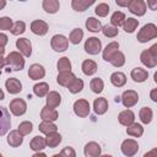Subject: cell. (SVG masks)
<instances>
[{
    "mask_svg": "<svg viewBox=\"0 0 157 157\" xmlns=\"http://www.w3.org/2000/svg\"><path fill=\"white\" fill-rule=\"evenodd\" d=\"M5 63L10 67L9 70H11V71H20L25 67V59L20 52L9 53L7 56L5 58Z\"/></svg>",
    "mask_w": 157,
    "mask_h": 157,
    "instance_id": "obj_1",
    "label": "cell"
},
{
    "mask_svg": "<svg viewBox=\"0 0 157 157\" xmlns=\"http://www.w3.org/2000/svg\"><path fill=\"white\" fill-rule=\"evenodd\" d=\"M157 37V27L155 23H147L137 33V40L140 43L150 42L151 39H155Z\"/></svg>",
    "mask_w": 157,
    "mask_h": 157,
    "instance_id": "obj_2",
    "label": "cell"
},
{
    "mask_svg": "<svg viewBox=\"0 0 157 157\" xmlns=\"http://www.w3.org/2000/svg\"><path fill=\"white\" fill-rule=\"evenodd\" d=\"M141 63L147 67H155L157 65V44H153L150 49H146L140 55Z\"/></svg>",
    "mask_w": 157,
    "mask_h": 157,
    "instance_id": "obj_3",
    "label": "cell"
},
{
    "mask_svg": "<svg viewBox=\"0 0 157 157\" xmlns=\"http://www.w3.org/2000/svg\"><path fill=\"white\" fill-rule=\"evenodd\" d=\"M11 126V118L7 108L0 105V136H4Z\"/></svg>",
    "mask_w": 157,
    "mask_h": 157,
    "instance_id": "obj_4",
    "label": "cell"
},
{
    "mask_svg": "<svg viewBox=\"0 0 157 157\" xmlns=\"http://www.w3.org/2000/svg\"><path fill=\"white\" fill-rule=\"evenodd\" d=\"M120 148H121V152H123L124 156H126V157H132V156H135V155L137 153V151H139V144H137L135 140H132V139H126V140H124V141L121 142Z\"/></svg>",
    "mask_w": 157,
    "mask_h": 157,
    "instance_id": "obj_5",
    "label": "cell"
},
{
    "mask_svg": "<svg viewBox=\"0 0 157 157\" xmlns=\"http://www.w3.org/2000/svg\"><path fill=\"white\" fill-rule=\"evenodd\" d=\"M83 49H85L86 53H88L91 55H97L102 50V42L97 37H90L85 42Z\"/></svg>",
    "mask_w": 157,
    "mask_h": 157,
    "instance_id": "obj_6",
    "label": "cell"
},
{
    "mask_svg": "<svg viewBox=\"0 0 157 157\" xmlns=\"http://www.w3.org/2000/svg\"><path fill=\"white\" fill-rule=\"evenodd\" d=\"M50 45L55 52H65L69 47V39L63 34H55L52 37Z\"/></svg>",
    "mask_w": 157,
    "mask_h": 157,
    "instance_id": "obj_7",
    "label": "cell"
},
{
    "mask_svg": "<svg viewBox=\"0 0 157 157\" xmlns=\"http://www.w3.org/2000/svg\"><path fill=\"white\" fill-rule=\"evenodd\" d=\"M120 99L125 108H130V107H134L139 102V94L134 90H126L123 92Z\"/></svg>",
    "mask_w": 157,
    "mask_h": 157,
    "instance_id": "obj_8",
    "label": "cell"
},
{
    "mask_svg": "<svg viewBox=\"0 0 157 157\" xmlns=\"http://www.w3.org/2000/svg\"><path fill=\"white\" fill-rule=\"evenodd\" d=\"M10 110L16 117L23 115L27 110V104L22 98H15L10 102Z\"/></svg>",
    "mask_w": 157,
    "mask_h": 157,
    "instance_id": "obj_9",
    "label": "cell"
},
{
    "mask_svg": "<svg viewBox=\"0 0 157 157\" xmlns=\"http://www.w3.org/2000/svg\"><path fill=\"white\" fill-rule=\"evenodd\" d=\"M74 112L80 118H86L90 114V103L86 99H78L74 103Z\"/></svg>",
    "mask_w": 157,
    "mask_h": 157,
    "instance_id": "obj_10",
    "label": "cell"
},
{
    "mask_svg": "<svg viewBox=\"0 0 157 157\" xmlns=\"http://www.w3.org/2000/svg\"><path fill=\"white\" fill-rule=\"evenodd\" d=\"M128 9L131 13L136 16H144L146 12V2L144 0H131Z\"/></svg>",
    "mask_w": 157,
    "mask_h": 157,
    "instance_id": "obj_11",
    "label": "cell"
},
{
    "mask_svg": "<svg viewBox=\"0 0 157 157\" xmlns=\"http://www.w3.org/2000/svg\"><path fill=\"white\" fill-rule=\"evenodd\" d=\"M16 47L17 49L20 50V53L23 55V56H31L32 54V44L29 42L28 38H20L16 40Z\"/></svg>",
    "mask_w": 157,
    "mask_h": 157,
    "instance_id": "obj_12",
    "label": "cell"
},
{
    "mask_svg": "<svg viewBox=\"0 0 157 157\" xmlns=\"http://www.w3.org/2000/svg\"><path fill=\"white\" fill-rule=\"evenodd\" d=\"M49 27H48V23L44 22L43 20H34L32 23H31V31L37 34V36H44L47 34Z\"/></svg>",
    "mask_w": 157,
    "mask_h": 157,
    "instance_id": "obj_13",
    "label": "cell"
},
{
    "mask_svg": "<svg viewBox=\"0 0 157 157\" xmlns=\"http://www.w3.org/2000/svg\"><path fill=\"white\" fill-rule=\"evenodd\" d=\"M5 87H6L7 92L11 93V94H17V93H20L22 91V83L16 77L7 78L5 81Z\"/></svg>",
    "mask_w": 157,
    "mask_h": 157,
    "instance_id": "obj_14",
    "label": "cell"
},
{
    "mask_svg": "<svg viewBox=\"0 0 157 157\" xmlns=\"http://www.w3.org/2000/svg\"><path fill=\"white\" fill-rule=\"evenodd\" d=\"M28 76L31 80H39L45 76V69L40 64H32L28 69Z\"/></svg>",
    "mask_w": 157,
    "mask_h": 157,
    "instance_id": "obj_15",
    "label": "cell"
},
{
    "mask_svg": "<svg viewBox=\"0 0 157 157\" xmlns=\"http://www.w3.org/2000/svg\"><path fill=\"white\" fill-rule=\"evenodd\" d=\"M83 153L86 157H99L101 156V146L94 141H90L85 145Z\"/></svg>",
    "mask_w": 157,
    "mask_h": 157,
    "instance_id": "obj_16",
    "label": "cell"
},
{
    "mask_svg": "<svg viewBox=\"0 0 157 157\" xmlns=\"http://www.w3.org/2000/svg\"><path fill=\"white\" fill-rule=\"evenodd\" d=\"M118 120H119V123H120L121 125L129 126V125H131V124L134 123V120H135V114H134L132 110L125 109V110H123V112L119 113Z\"/></svg>",
    "mask_w": 157,
    "mask_h": 157,
    "instance_id": "obj_17",
    "label": "cell"
},
{
    "mask_svg": "<svg viewBox=\"0 0 157 157\" xmlns=\"http://www.w3.org/2000/svg\"><path fill=\"white\" fill-rule=\"evenodd\" d=\"M130 76L132 78V81L141 83V82H145L147 80L148 72H147V70H145L142 67H134L131 70V72H130Z\"/></svg>",
    "mask_w": 157,
    "mask_h": 157,
    "instance_id": "obj_18",
    "label": "cell"
},
{
    "mask_svg": "<svg viewBox=\"0 0 157 157\" xmlns=\"http://www.w3.org/2000/svg\"><path fill=\"white\" fill-rule=\"evenodd\" d=\"M60 103H61V96L58 92H55V91L48 92V94H47V105L45 107H48L50 109H54Z\"/></svg>",
    "mask_w": 157,
    "mask_h": 157,
    "instance_id": "obj_19",
    "label": "cell"
},
{
    "mask_svg": "<svg viewBox=\"0 0 157 157\" xmlns=\"http://www.w3.org/2000/svg\"><path fill=\"white\" fill-rule=\"evenodd\" d=\"M93 110L98 115L104 114L108 110V101L105 98H103V97L96 98L94 102H93Z\"/></svg>",
    "mask_w": 157,
    "mask_h": 157,
    "instance_id": "obj_20",
    "label": "cell"
},
{
    "mask_svg": "<svg viewBox=\"0 0 157 157\" xmlns=\"http://www.w3.org/2000/svg\"><path fill=\"white\" fill-rule=\"evenodd\" d=\"M23 142V136L18 132V130H11L7 136V144L11 147H18Z\"/></svg>",
    "mask_w": 157,
    "mask_h": 157,
    "instance_id": "obj_21",
    "label": "cell"
},
{
    "mask_svg": "<svg viewBox=\"0 0 157 157\" xmlns=\"http://www.w3.org/2000/svg\"><path fill=\"white\" fill-rule=\"evenodd\" d=\"M76 76L71 72V71H65V72H59L58 77H56V82L60 85V86H64V87H67L72 80L75 78Z\"/></svg>",
    "mask_w": 157,
    "mask_h": 157,
    "instance_id": "obj_22",
    "label": "cell"
},
{
    "mask_svg": "<svg viewBox=\"0 0 157 157\" xmlns=\"http://www.w3.org/2000/svg\"><path fill=\"white\" fill-rule=\"evenodd\" d=\"M40 118L44 121H55L59 118V114L55 109H50L48 107H43L42 112H40Z\"/></svg>",
    "mask_w": 157,
    "mask_h": 157,
    "instance_id": "obj_23",
    "label": "cell"
},
{
    "mask_svg": "<svg viewBox=\"0 0 157 157\" xmlns=\"http://www.w3.org/2000/svg\"><path fill=\"white\" fill-rule=\"evenodd\" d=\"M118 49H119V43H118V42H110V43L103 49V53H102L103 59H104L105 61H109L110 58H112V55H113L115 52H118Z\"/></svg>",
    "mask_w": 157,
    "mask_h": 157,
    "instance_id": "obj_24",
    "label": "cell"
},
{
    "mask_svg": "<svg viewBox=\"0 0 157 157\" xmlns=\"http://www.w3.org/2000/svg\"><path fill=\"white\" fill-rule=\"evenodd\" d=\"M81 69H82V72L87 76H91V75H94L97 72V64L91 60V59H87L82 63L81 65Z\"/></svg>",
    "mask_w": 157,
    "mask_h": 157,
    "instance_id": "obj_25",
    "label": "cell"
},
{
    "mask_svg": "<svg viewBox=\"0 0 157 157\" xmlns=\"http://www.w3.org/2000/svg\"><path fill=\"white\" fill-rule=\"evenodd\" d=\"M110 82L115 87H123L126 83V76L120 71H115L110 75Z\"/></svg>",
    "mask_w": 157,
    "mask_h": 157,
    "instance_id": "obj_26",
    "label": "cell"
},
{
    "mask_svg": "<svg viewBox=\"0 0 157 157\" xmlns=\"http://www.w3.org/2000/svg\"><path fill=\"white\" fill-rule=\"evenodd\" d=\"M44 140H45V145L48 147L54 148L61 142L63 139H61V135L59 132H52V134H48L47 137H44Z\"/></svg>",
    "mask_w": 157,
    "mask_h": 157,
    "instance_id": "obj_27",
    "label": "cell"
},
{
    "mask_svg": "<svg viewBox=\"0 0 157 157\" xmlns=\"http://www.w3.org/2000/svg\"><path fill=\"white\" fill-rule=\"evenodd\" d=\"M45 140H44V137H42V136H34L32 140H31V142H29V147H31V150H33V151H36V152H40L42 150H44L45 148Z\"/></svg>",
    "mask_w": 157,
    "mask_h": 157,
    "instance_id": "obj_28",
    "label": "cell"
},
{
    "mask_svg": "<svg viewBox=\"0 0 157 157\" xmlns=\"http://www.w3.org/2000/svg\"><path fill=\"white\" fill-rule=\"evenodd\" d=\"M42 6H43L45 12H48V13H56L59 7H60V4H59L58 0H44Z\"/></svg>",
    "mask_w": 157,
    "mask_h": 157,
    "instance_id": "obj_29",
    "label": "cell"
},
{
    "mask_svg": "<svg viewBox=\"0 0 157 157\" xmlns=\"http://www.w3.org/2000/svg\"><path fill=\"white\" fill-rule=\"evenodd\" d=\"M139 117H140V120L144 123V124H150L152 118H153V112L150 107H142L140 109V113H139Z\"/></svg>",
    "mask_w": 157,
    "mask_h": 157,
    "instance_id": "obj_30",
    "label": "cell"
},
{
    "mask_svg": "<svg viewBox=\"0 0 157 157\" xmlns=\"http://www.w3.org/2000/svg\"><path fill=\"white\" fill-rule=\"evenodd\" d=\"M126 134L130 135V136H134V137H140L144 134V128H142L141 124L132 123L131 125H129L126 128Z\"/></svg>",
    "mask_w": 157,
    "mask_h": 157,
    "instance_id": "obj_31",
    "label": "cell"
},
{
    "mask_svg": "<svg viewBox=\"0 0 157 157\" xmlns=\"http://www.w3.org/2000/svg\"><path fill=\"white\" fill-rule=\"evenodd\" d=\"M49 92V85L47 82H39L33 86V93L37 97H44Z\"/></svg>",
    "mask_w": 157,
    "mask_h": 157,
    "instance_id": "obj_32",
    "label": "cell"
},
{
    "mask_svg": "<svg viewBox=\"0 0 157 157\" xmlns=\"http://www.w3.org/2000/svg\"><path fill=\"white\" fill-rule=\"evenodd\" d=\"M38 129H39L40 132L48 135V134H52V132H56L58 126H56L54 123H52V121H44V120H43V121L39 124Z\"/></svg>",
    "mask_w": 157,
    "mask_h": 157,
    "instance_id": "obj_33",
    "label": "cell"
},
{
    "mask_svg": "<svg viewBox=\"0 0 157 157\" xmlns=\"http://www.w3.org/2000/svg\"><path fill=\"white\" fill-rule=\"evenodd\" d=\"M139 26V21L135 20L134 17H128L125 18L124 23H123V29L126 32V33H132Z\"/></svg>",
    "mask_w": 157,
    "mask_h": 157,
    "instance_id": "obj_34",
    "label": "cell"
},
{
    "mask_svg": "<svg viewBox=\"0 0 157 157\" xmlns=\"http://www.w3.org/2000/svg\"><path fill=\"white\" fill-rule=\"evenodd\" d=\"M86 28H87L88 31L96 33V32L102 31V25H101V22H99L97 18H94V17H88V18L86 20Z\"/></svg>",
    "mask_w": 157,
    "mask_h": 157,
    "instance_id": "obj_35",
    "label": "cell"
},
{
    "mask_svg": "<svg viewBox=\"0 0 157 157\" xmlns=\"http://www.w3.org/2000/svg\"><path fill=\"white\" fill-rule=\"evenodd\" d=\"M110 64L113 65V66H115V67H120V66H123L124 64H125V55H124V53H121V52H115L113 55H112V58H110Z\"/></svg>",
    "mask_w": 157,
    "mask_h": 157,
    "instance_id": "obj_36",
    "label": "cell"
},
{
    "mask_svg": "<svg viewBox=\"0 0 157 157\" xmlns=\"http://www.w3.org/2000/svg\"><path fill=\"white\" fill-rule=\"evenodd\" d=\"M125 13L124 12H121V11H115L113 15H112V17H110V22H112V26L113 27H119V26H123V23H124V21H125Z\"/></svg>",
    "mask_w": 157,
    "mask_h": 157,
    "instance_id": "obj_37",
    "label": "cell"
},
{
    "mask_svg": "<svg viewBox=\"0 0 157 157\" xmlns=\"http://www.w3.org/2000/svg\"><path fill=\"white\" fill-rule=\"evenodd\" d=\"M93 4V1H87V0H72L71 1V6L74 10L76 11H85L87 7H90Z\"/></svg>",
    "mask_w": 157,
    "mask_h": 157,
    "instance_id": "obj_38",
    "label": "cell"
},
{
    "mask_svg": "<svg viewBox=\"0 0 157 157\" xmlns=\"http://www.w3.org/2000/svg\"><path fill=\"white\" fill-rule=\"evenodd\" d=\"M90 87H91L92 92H94V93H101V92L103 91V88H104V82H103L102 78H99V77H94V78L91 80V82H90Z\"/></svg>",
    "mask_w": 157,
    "mask_h": 157,
    "instance_id": "obj_39",
    "label": "cell"
},
{
    "mask_svg": "<svg viewBox=\"0 0 157 157\" xmlns=\"http://www.w3.org/2000/svg\"><path fill=\"white\" fill-rule=\"evenodd\" d=\"M56 67H58V71L59 72L71 71V63H70L69 58H66V56L60 58L59 61H58V64H56Z\"/></svg>",
    "mask_w": 157,
    "mask_h": 157,
    "instance_id": "obj_40",
    "label": "cell"
},
{
    "mask_svg": "<svg viewBox=\"0 0 157 157\" xmlns=\"http://www.w3.org/2000/svg\"><path fill=\"white\" fill-rule=\"evenodd\" d=\"M83 37V31L81 28H74L69 36V40L72 43V44H78L81 42Z\"/></svg>",
    "mask_w": 157,
    "mask_h": 157,
    "instance_id": "obj_41",
    "label": "cell"
},
{
    "mask_svg": "<svg viewBox=\"0 0 157 157\" xmlns=\"http://www.w3.org/2000/svg\"><path fill=\"white\" fill-rule=\"evenodd\" d=\"M67 88H69V91H70L71 93H78V92H81L82 88H83V81H82L81 78L75 77V78L72 80V82L67 86Z\"/></svg>",
    "mask_w": 157,
    "mask_h": 157,
    "instance_id": "obj_42",
    "label": "cell"
},
{
    "mask_svg": "<svg viewBox=\"0 0 157 157\" xmlns=\"http://www.w3.org/2000/svg\"><path fill=\"white\" fill-rule=\"evenodd\" d=\"M25 31H26V23H25L23 21H17V22H15V23L12 25L11 29H10V32H11L13 36H20V34H22Z\"/></svg>",
    "mask_w": 157,
    "mask_h": 157,
    "instance_id": "obj_43",
    "label": "cell"
},
{
    "mask_svg": "<svg viewBox=\"0 0 157 157\" xmlns=\"http://www.w3.org/2000/svg\"><path fill=\"white\" fill-rule=\"evenodd\" d=\"M32 129H33V124L31 123V121H22V123H20V125H18V132L22 135V136H25V135H28L31 131H32Z\"/></svg>",
    "mask_w": 157,
    "mask_h": 157,
    "instance_id": "obj_44",
    "label": "cell"
},
{
    "mask_svg": "<svg viewBox=\"0 0 157 157\" xmlns=\"http://www.w3.org/2000/svg\"><path fill=\"white\" fill-rule=\"evenodd\" d=\"M96 15L99 16V17H105L108 13H109V5L105 4V2H101L96 6V10H94Z\"/></svg>",
    "mask_w": 157,
    "mask_h": 157,
    "instance_id": "obj_45",
    "label": "cell"
},
{
    "mask_svg": "<svg viewBox=\"0 0 157 157\" xmlns=\"http://www.w3.org/2000/svg\"><path fill=\"white\" fill-rule=\"evenodd\" d=\"M102 33H103L105 37H108V38H114V37L118 36L119 29H118L117 27H113V26L107 25V26L102 27Z\"/></svg>",
    "mask_w": 157,
    "mask_h": 157,
    "instance_id": "obj_46",
    "label": "cell"
},
{
    "mask_svg": "<svg viewBox=\"0 0 157 157\" xmlns=\"http://www.w3.org/2000/svg\"><path fill=\"white\" fill-rule=\"evenodd\" d=\"M12 25H13V22H12V20L10 17L5 16V17L0 18V29H2V31H7L9 29L10 31Z\"/></svg>",
    "mask_w": 157,
    "mask_h": 157,
    "instance_id": "obj_47",
    "label": "cell"
},
{
    "mask_svg": "<svg viewBox=\"0 0 157 157\" xmlns=\"http://www.w3.org/2000/svg\"><path fill=\"white\" fill-rule=\"evenodd\" d=\"M60 155H61V157H76V152H75V150H74L72 147H70V146L64 147V148L61 150Z\"/></svg>",
    "mask_w": 157,
    "mask_h": 157,
    "instance_id": "obj_48",
    "label": "cell"
},
{
    "mask_svg": "<svg viewBox=\"0 0 157 157\" xmlns=\"http://www.w3.org/2000/svg\"><path fill=\"white\" fill-rule=\"evenodd\" d=\"M9 39H7V36L4 34V33H0V48H5V45L7 44Z\"/></svg>",
    "mask_w": 157,
    "mask_h": 157,
    "instance_id": "obj_49",
    "label": "cell"
},
{
    "mask_svg": "<svg viewBox=\"0 0 157 157\" xmlns=\"http://www.w3.org/2000/svg\"><path fill=\"white\" fill-rule=\"evenodd\" d=\"M142 157H157V148H152L151 151L146 152Z\"/></svg>",
    "mask_w": 157,
    "mask_h": 157,
    "instance_id": "obj_50",
    "label": "cell"
},
{
    "mask_svg": "<svg viewBox=\"0 0 157 157\" xmlns=\"http://www.w3.org/2000/svg\"><path fill=\"white\" fill-rule=\"evenodd\" d=\"M115 2H117V5H118V6H124V7H128V6L130 5L131 0H126V1H120V0H117Z\"/></svg>",
    "mask_w": 157,
    "mask_h": 157,
    "instance_id": "obj_51",
    "label": "cell"
},
{
    "mask_svg": "<svg viewBox=\"0 0 157 157\" xmlns=\"http://www.w3.org/2000/svg\"><path fill=\"white\" fill-rule=\"evenodd\" d=\"M151 99L153 102H157V88H153L151 91Z\"/></svg>",
    "mask_w": 157,
    "mask_h": 157,
    "instance_id": "obj_52",
    "label": "cell"
},
{
    "mask_svg": "<svg viewBox=\"0 0 157 157\" xmlns=\"http://www.w3.org/2000/svg\"><path fill=\"white\" fill-rule=\"evenodd\" d=\"M32 157H47V155L44 152H36Z\"/></svg>",
    "mask_w": 157,
    "mask_h": 157,
    "instance_id": "obj_53",
    "label": "cell"
},
{
    "mask_svg": "<svg viewBox=\"0 0 157 157\" xmlns=\"http://www.w3.org/2000/svg\"><path fill=\"white\" fill-rule=\"evenodd\" d=\"M5 65H6V63H5V58H4V56H0V69H2Z\"/></svg>",
    "mask_w": 157,
    "mask_h": 157,
    "instance_id": "obj_54",
    "label": "cell"
},
{
    "mask_svg": "<svg viewBox=\"0 0 157 157\" xmlns=\"http://www.w3.org/2000/svg\"><path fill=\"white\" fill-rule=\"evenodd\" d=\"M147 4L151 6V9H152V10H155V7H156V5H157V2H156V1H151V2H147Z\"/></svg>",
    "mask_w": 157,
    "mask_h": 157,
    "instance_id": "obj_55",
    "label": "cell"
},
{
    "mask_svg": "<svg viewBox=\"0 0 157 157\" xmlns=\"http://www.w3.org/2000/svg\"><path fill=\"white\" fill-rule=\"evenodd\" d=\"M5 6H6V1L5 0H0V10L4 9Z\"/></svg>",
    "mask_w": 157,
    "mask_h": 157,
    "instance_id": "obj_56",
    "label": "cell"
},
{
    "mask_svg": "<svg viewBox=\"0 0 157 157\" xmlns=\"http://www.w3.org/2000/svg\"><path fill=\"white\" fill-rule=\"evenodd\" d=\"M2 99H5V93H4V91L0 88V101H2Z\"/></svg>",
    "mask_w": 157,
    "mask_h": 157,
    "instance_id": "obj_57",
    "label": "cell"
},
{
    "mask_svg": "<svg viewBox=\"0 0 157 157\" xmlns=\"http://www.w3.org/2000/svg\"><path fill=\"white\" fill-rule=\"evenodd\" d=\"M4 53H5V49H4V48H0V56H2Z\"/></svg>",
    "mask_w": 157,
    "mask_h": 157,
    "instance_id": "obj_58",
    "label": "cell"
},
{
    "mask_svg": "<svg viewBox=\"0 0 157 157\" xmlns=\"http://www.w3.org/2000/svg\"><path fill=\"white\" fill-rule=\"evenodd\" d=\"M53 157H61V155H60V153H55Z\"/></svg>",
    "mask_w": 157,
    "mask_h": 157,
    "instance_id": "obj_59",
    "label": "cell"
},
{
    "mask_svg": "<svg viewBox=\"0 0 157 157\" xmlns=\"http://www.w3.org/2000/svg\"><path fill=\"white\" fill-rule=\"evenodd\" d=\"M99 157H113V156H110V155H103V156H99Z\"/></svg>",
    "mask_w": 157,
    "mask_h": 157,
    "instance_id": "obj_60",
    "label": "cell"
},
{
    "mask_svg": "<svg viewBox=\"0 0 157 157\" xmlns=\"http://www.w3.org/2000/svg\"><path fill=\"white\" fill-rule=\"evenodd\" d=\"M0 157H4V156H2V155H1V153H0Z\"/></svg>",
    "mask_w": 157,
    "mask_h": 157,
    "instance_id": "obj_61",
    "label": "cell"
}]
</instances>
